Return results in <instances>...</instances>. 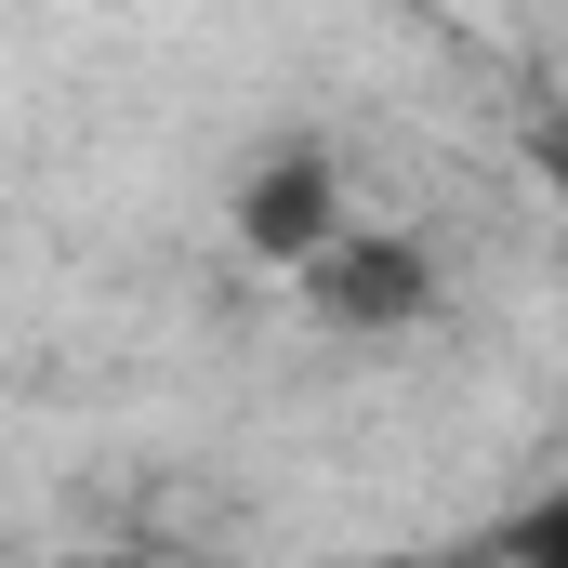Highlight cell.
I'll list each match as a JSON object with an SVG mask.
<instances>
[{
  "instance_id": "7a4b0ae2",
  "label": "cell",
  "mask_w": 568,
  "mask_h": 568,
  "mask_svg": "<svg viewBox=\"0 0 568 568\" xmlns=\"http://www.w3.org/2000/svg\"><path fill=\"white\" fill-rule=\"evenodd\" d=\"M225 225H239V252H252V265H278V278H291L331 225H357V212H344V159H331V145H304V133H278L252 172H239Z\"/></svg>"
},
{
  "instance_id": "3957f363",
  "label": "cell",
  "mask_w": 568,
  "mask_h": 568,
  "mask_svg": "<svg viewBox=\"0 0 568 568\" xmlns=\"http://www.w3.org/2000/svg\"><path fill=\"white\" fill-rule=\"evenodd\" d=\"M516 556H568V489H556V503H529V516H516Z\"/></svg>"
},
{
  "instance_id": "6da1fadb",
  "label": "cell",
  "mask_w": 568,
  "mask_h": 568,
  "mask_svg": "<svg viewBox=\"0 0 568 568\" xmlns=\"http://www.w3.org/2000/svg\"><path fill=\"white\" fill-rule=\"evenodd\" d=\"M291 291H304L331 331L384 344V331H424V317H436V252L397 239V225H331V239L291 265Z\"/></svg>"
}]
</instances>
